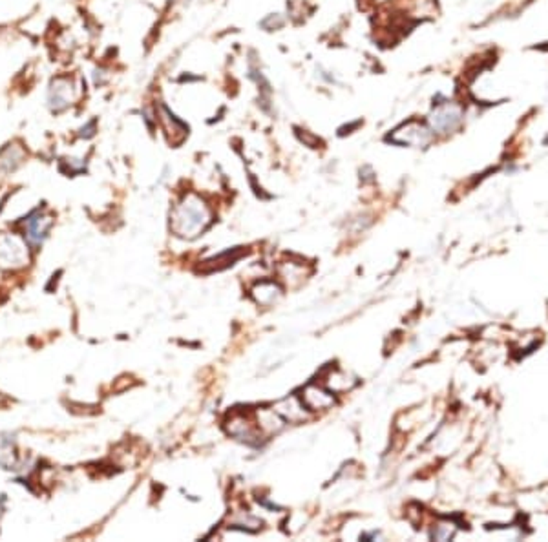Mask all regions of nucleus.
I'll use <instances>...</instances> for the list:
<instances>
[{"instance_id": "obj_9", "label": "nucleus", "mask_w": 548, "mask_h": 542, "mask_svg": "<svg viewBox=\"0 0 548 542\" xmlns=\"http://www.w3.org/2000/svg\"><path fill=\"white\" fill-rule=\"evenodd\" d=\"M284 26V20L280 19V15H269L267 19L261 20V28H265L267 32H273V29H278Z\"/></svg>"}, {"instance_id": "obj_1", "label": "nucleus", "mask_w": 548, "mask_h": 542, "mask_svg": "<svg viewBox=\"0 0 548 542\" xmlns=\"http://www.w3.org/2000/svg\"><path fill=\"white\" fill-rule=\"evenodd\" d=\"M209 207L205 204V201L201 200V197H198V195L194 194H189L183 197L181 203L176 204V209H174L172 212L170 227H172L176 236L192 239V237L200 236L201 232L209 227Z\"/></svg>"}, {"instance_id": "obj_5", "label": "nucleus", "mask_w": 548, "mask_h": 542, "mask_svg": "<svg viewBox=\"0 0 548 542\" xmlns=\"http://www.w3.org/2000/svg\"><path fill=\"white\" fill-rule=\"evenodd\" d=\"M74 101V86H71L70 79L59 77V79L51 81L50 90H48V106L53 113H61L66 108L70 106Z\"/></svg>"}, {"instance_id": "obj_8", "label": "nucleus", "mask_w": 548, "mask_h": 542, "mask_svg": "<svg viewBox=\"0 0 548 542\" xmlns=\"http://www.w3.org/2000/svg\"><path fill=\"white\" fill-rule=\"evenodd\" d=\"M50 225H51L50 218L33 216L32 219H28V225H26V237L29 239V243L39 245V243L46 237V232L48 228H50Z\"/></svg>"}, {"instance_id": "obj_6", "label": "nucleus", "mask_w": 548, "mask_h": 542, "mask_svg": "<svg viewBox=\"0 0 548 542\" xmlns=\"http://www.w3.org/2000/svg\"><path fill=\"white\" fill-rule=\"evenodd\" d=\"M302 402L307 409L316 411V409H325L333 405L335 398H333V394L325 393V391L318 389V387H307L302 396Z\"/></svg>"}, {"instance_id": "obj_4", "label": "nucleus", "mask_w": 548, "mask_h": 542, "mask_svg": "<svg viewBox=\"0 0 548 542\" xmlns=\"http://www.w3.org/2000/svg\"><path fill=\"white\" fill-rule=\"evenodd\" d=\"M432 128L423 125V123H417V120H409V123L397 128V130L388 137V141L400 144V146H417V148H424L426 144L432 143Z\"/></svg>"}, {"instance_id": "obj_2", "label": "nucleus", "mask_w": 548, "mask_h": 542, "mask_svg": "<svg viewBox=\"0 0 548 542\" xmlns=\"http://www.w3.org/2000/svg\"><path fill=\"white\" fill-rule=\"evenodd\" d=\"M463 119H465V110L460 104L451 101L437 102L433 104V110L427 117V123H430V128L432 132L437 134H451L455 132L460 125H463Z\"/></svg>"}, {"instance_id": "obj_3", "label": "nucleus", "mask_w": 548, "mask_h": 542, "mask_svg": "<svg viewBox=\"0 0 548 542\" xmlns=\"http://www.w3.org/2000/svg\"><path fill=\"white\" fill-rule=\"evenodd\" d=\"M29 263L28 245L17 234H0V267L19 270Z\"/></svg>"}, {"instance_id": "obj_7", "label": "nucleus", "mask_w": 548, "mask_h": 542, "mask_svg": "<svg viewBox=\"0 0 548 542\" xmlns=\"http://www.w3.org/2000/svg\"><path fill=\"white\" fill-rule=\"evenodd\" d=\"M24 152L19 146H8L4 152H0V177H6V174L17 170L20 162H22Z\"/></svg>"}]
</instances>
